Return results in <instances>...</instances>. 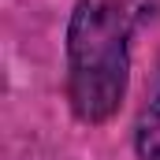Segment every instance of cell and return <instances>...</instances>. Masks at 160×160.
I'll list each match as a JSON object with an SVG mask.
<instances>
[{
  "label": "cell",
  "mask_w": 160,
  "mask_h": 160,
  "mask_svg": "<svg viewBox=\"0 0 160 160\" xmlns=\"http://www.w3.org/2000/svg\"><path fill=\"white\" fill-rule=\"evenodd\" d=\"M138 0H78L67 22V97L82 123H104L127 97Z\"/></svg>",
  "instance_id": "6da1fadb"
},
{
  "label": "cell",
  "mask_w": 160,
  "mask_h": 160,
  "mask_svg": "<svg viewBox=\"0 0 160 160\" xmlns=\"http://www.w3.org/2000/svg\"><path fill=\"white\" fill-rule=\"evenodd\" d=\"M134 149H138V160H160V82L153 89V97L145 101L142 116H138Z\"/></svg>",
  "instance_id": "7a4b0ae2"
}]
</instances>
